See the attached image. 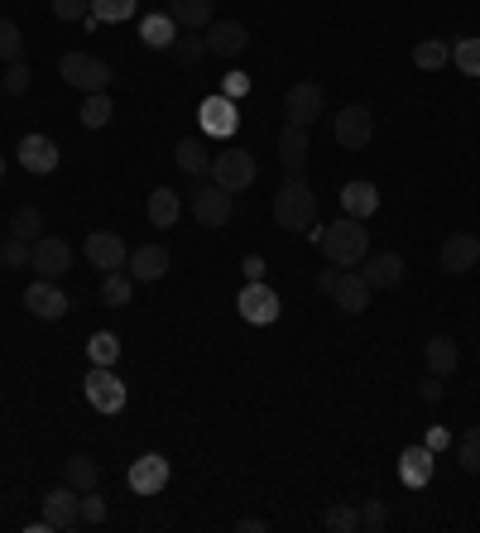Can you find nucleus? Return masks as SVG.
Wrapping results in <instances>:
<instances>
[{
  "instance_id": "obj_24",
  "label": "nucleus",
  "mask_w": 480,
  "mask_h": 533,
  "mask_svg": "<svg viewBox=\"0 0 480 533\" xmlns=\"http://www.w3.org/2000/svg\"><path fill=\"white\" fill-rule=\"evenodd\" d=\"M168 15L178 20V29H202L216 20V0H168Z\"/></svg>"
},
{
  "instance_id": "obj_38",
  "label": "nucleus",
  "mask_w": 480,
  "mask_h": 533,
  "mask_svg": "<svg viewBox=\"0 0 480 533\" xmlns=\"http://www.w3.org/2000/svg\"><path fill=\"white\" fill-rule=\"evenodd\" d=\"M87 356H92V365H116V361H120V341H116V332H96V337L87 341Z\"/></svg>"
},
{
  "instance_id": "obj_22",
  "label": "nucleus",
  "mask_w": 480,
  "mask_h": 533,
  "mask_svg": "<svg viewBox=\"0 0 480 533\" xmlns=\"http://www.w3.org/2000/svg\"><path fill=\"white\" fill-rule=\"evenodd\" d=\"M341 207H346V217H356V221L375 217V212H380V188L365 183V178H356V183L341 188Z\"/></svg>"
},
{
  "instance_id": "obj_43",
  "label": "nucleus",
  "mask_w": 480,
  "mask_h": 533,
  "mask_svg": "<svg viewBox=\"0 0 480 533\" xmlns=\"http://www.w3.org/2000/svg\"><path fill=\"white\" fill-rule=\"evenodd\" d=\"M20 53H24L20 25H10V20H0V58H5V63H20Z\"/></svg>"
},
{
  "instance_id": "obj_3",
  "label": "nucleus",
  "mask_w": 480,
  "mask_h": 533,
  "mask_svg": "<svg viewBox=\"0 0 480 533\" xmlns=\"http://www.w3.org/2000/svg\"><path fill=\"white\" fill-rule=\"evenodd\" d=\"M317 293H327L341 313H365L370 308V284H365V274L360 269H322L317 274Z\"/></svg>"
},
{
  "instance_id": "obj_53",
  "label": "nucleus",
  "mask_w": 480,
  "mask_h": 533,
  "mask_svg": "<svg viewBox=\"0 0 480 533\" xmlns=\"http://www.w3.org/2000/svg\"><path fill=\"white\" fill-rule=\"evenodd\" d=\"M0 97H5V87H0Z\"/></svg>"
},
{
  "instance_id": "obj_51",
  "label": "nucleus",
  "mask_w": 480,
  "mask_h": 533,
  "mask_svg": "<svg viewBox=\"0 0 480 533\" xmlns=\"http://www.w3.org/2000/svg\"><path fill=\"white\" fill-rule=\"evenodd\" d=\"M240 533H264L269 529V524H264V519H255V514H240V524H236Z\"/></svg>"
},
{
  "instance_id": "obj_33",
  "label": "nucleus",
  "mask_w": 480,
  "mask_h": 533,
  "mask_svg": "<svg viewBox=\"0 0 480 533\" xmlns=\"http://www.w3.org/2000/svg\"><path fill=\"white\" fill-rule=\"evenodd\" d=\"M173 159H178V169L192 173V178H202V173L212 169V159H207V149H202V140H178V149H173Z\"/></svg>"
},
{
  "instance_id": "obj_37",
  "label": "nucleus",
  "mask_w": 480,
  "mask_h": 533,
  "mask_svg": "<svg viewBox=\"0 0 480 533\" xmlns=\"http://www.w3.org/2000/svg\"><path fill=\"white\" fill-rule=\"evenodd\" d=\"M322 529L327 533H356L360 529V505H332L322 514Z\"/></svg>"
},
{
  "instance_id": "obj_41",
  "label": "nucleus",
  "mask_w": 480,
  "mask_h": 533,
  "mask_svg": "<svg viewBox=\"0 0 480 533\" xmlns=\"http://www.w3.org/2000/svg\"><path fill=\"white\" fill-rule=\"evenodd\" d=\"M360 529H370V533H384L389 529V505L384 500H360Z\"/></svg>"
},
{
  "instance_id": "obj_13",
  "label": "nucleus",
  "mask_w": 480,
  "mask_h": 533,
  "mask_svg": "<svg viewBox=\"0 0 480 533\" xmlns=\"http://www.w3.org/2000/svg\"><path fill=\"white\" fill-rule=\"evenodd\" d=\"M24 308L39 317V322H58V317H68V293L58 289V279H39V284H29L24 289Z\"/></svg>"
},
{
  "instance_id": "obj_27",
  "label": "nucleus",
  "mask_w": 480,
  "mask_h": 533,
  "mask_svg": "<svg viewBox=\"0 0 480 533\" xmlns=\"http://www.w3.org/2000/svg\"><path fill=\"white\" fill-rule=\"evenodd\" d=\"M178 217H183V197L173 193V188H154V193H149V226H154V231H168Z\"/></svg>"
},
{
  "instance_id": "obj_48",
  "label": "nucleus",
  "mask_w": 480,
  "mask_h": 533,
  "mask_svg": "<svg viewBox=\"0 0 480 533\" xmlns=\"http://www.w3.org/2000/svg\"><path fill=\"white\" fill-rule=\"evenodd\" d=\"M456 437L447 433V428H428V437H423V447H432V452H442V447H452Z\"/></svg>"
},
{
  "instance_id": "obj_28",
  "label": "nucleus",
  "mask_w": 480,
  "mask_h": 533,
  "mask_svg": "<svg viewBox=\"0 0 480 533\" xmlns=\"http://www.w3.org/2000/svg\"><path fill=\"white\" fill-rule=\"evenodd\" d=\"M140 39L149 49H173V39H178V20L173 15H144L140 20Z\"/></svg>"
},
{
  "instance_id": "obj_45",
  "label": "nucleus",
  "mask_w": 480,
  "mask_h": 533,
  "mask_svg": "<svg viewBox=\"0 0 480 533\" xmlns=\"http://www.w3.org/2000/svg\"><path fill=\"white\" fill-rule=\"evenodd\" d=\"M53 15H58L63 25H77V20L92 15V0H53Z\"/></svg>"
},
{
  "instance_id": "obj_16",
  "label": "nucleus",
  "mask_w": 480,
  "mask_h": 533,
  "mask_svg": "<svg viewBox=\"0 0 480 533\" xmlns=\"http://www.w3.org/2000/svg\"><path fill=\"white\" fill-rule=\"evenodd\" d=\"M476 265H480V236L456 231V236L442 241V269H447V274H471Z\"/></svg>"
},
{
  "instance_id": "obj_12",
  "label": "nucleus",
  "mask_w": 480,
  "mask_h": 533,
  "mask_svg": "<svg viewBox=\"0 0 480 533\" xmlns=\"http://www.w3.org/2000/svg\"><path fill=\"white\" fill-rule=\"evenodd\" d=\"M332 135L341 149H365L370 145V135H375V116H370V106H346V111H336L332 116Z\"/></svg>"
},
{
  "instance_id": "obj_15",
  "label": "nucleus",
  "mask_w": 480,
  "mask_h": 533,
  "mask_svg": "<svg viewBox=\"0 0 480 533\" xmlns=\"http://www.w3.org/2000/svg\"><path fill=\"white\" fill-rule=\"evenodd\" d=\"M202 39H207V53H216V58H240L250 44V29L240 20H212L202 29Z\"/></svg>"
},
{
  "instance_id": "obj_32",
  "label": "nucleus",
  "mask_w": 480,
  "mask_h": 533,
  "mask_svg": "<svg viewBox=\"0 0 480 533\" xmlns=\"http://www.w3.org/2000/svg\"><path fill=\"white\" fill-rule=\"evenodd\" d=\"M447 63H452V44H442V39H418V49H413V68L437 73V68H447Z\"/></svg>"
},
{
  "instance_id": "obj_35",
  "label": "nucleus",
  "mask_w": 480,
  "mask_h": 533,
  "mask_svg": "<svg viewBox=\"0 0 480 533\" xmlns=\"http://www.w3.org/2000/svg\"><path fill=\"white\" fill-rule=\"evenodd\" d=\"M77 121L87 125V130H101V125L111 121V97H106V92H87L82 111H77Z\"/></svg>"
},
{
  "instance_id": "obj_21",
  "label": "nucleus",
  "mask_w": 480,
  "mask_h": 533,
  "mask_svg": "<svg viewBox=\"0 0 480 533\" xmlns=\"http://www.w3.org/2000/svg\"><path fill=\"white\" fill-rule=\"evenodd\" d=\"M432 457H437V452H432V447H423V442L399 452V476H404L408 490H423V485L432 481Z\"/></svg>"
},
{
  "instance_id": "obj_9",
  "label": "nucleus",
  "mask_w": 480,
  "mask_h": 533,
  "mask_svg": "<svg viewBox=\"0 0 480 533\" xmlns=\"http://www.w3.org/2000/svg\"><path fill=\"white\" fill-rule=\"evenodd\" d=\"M327 111V92L317 87V82H293L284 92V116H288V125H303L308 130L317 116Z\"/></svg>"
},
{
  "instance_id": "obj_6",
  "label": "nucleus",
  "mask_w": 480,
  "mask_h": 533,
  "mask_svg": "<svg viewBox=\"0 0 480 533\" xmlns=\"http://www.w3.org/2000/svg\"><path fill=\"white\" fill-rule=\"evenodd\" d=\"M207 173H212V183H221L226 193H245V188L255 183L260 164H255V154H250V149H221Z\"/></svg>"
},
{
  "instance_id": "obj_14",
  "label": "nucleus",
  "mask_w": 480,
  "mask_h": 533,
  "mask_svg": "<svg viewBox=\"0 0 480 533\" xmlns=\"http://www.w3.org/2000/svg\"><path fill=\"white\" fill-rule=\"evenodd\" d=\"M125 485L135 490V495H164L168 485V461L159 452H144L140 461H130V471H125Z\"/></svg>"
},
{
  "instance_id": "obj_52",
  "label": "nucleus",
  "mask_w": 480,
  "mask_h": 533,
  "mask_svg": "<svg viewBox=\"0 0 480 533\" xmlns=\"http://www.w3.org/2000/svg\"><path fill=\"white\" fill-rule=\"evenodd\" d=\"M0 173H5V159H0Z\"/></svg>"
},
{
  "instance_id": "obj_47",
  "label": "nucleus",
  "mask_w": 480,
  "mask_h": 533,
  "mask_svg": "<svg viewBox=\"0 0 480 533\" xmlns=\"http://www.w3.org/2000/svg\"><path fill=\"white\" fill-rule=\"evenodd\" d=\"M245 92H250V77H245V73H226V77H221V97L236 101V97H245Z\"/></svg>"
},
{
  "instance_id": "obj_11",
  "label": "nucleus",
  "mask_w": 480,
  "mask_h": 533,
  "mask_svg": "<svg viewBox=\"0 0 480 533\" xmlns=\"http://www.w3.org/2000/svg\"><path fill=\"white\" fill-rule=\"evenodd\" d=\"M29 269H39V279H63L72 269V245L63 236H39L29 245Z\"/></svg>"
},
{
  "instance_id": "obj_17",
  "label": "nucleus",
  "mask_w": 480,
  "mask_h": 533,
  "mask_svg": "<svg viewBox=\"0 0 480 533\" xmlns=\"http://www.w3.org/2000/svg\"><path fill=\"white\" fill-rule=\"evenodd\" d=\"M365 284L370 289H399L404 284V274H408V265H404V255H394V250H380V255H365Z\"/></svg>"
},
{
  "instance_id": "obj_8",
  "label": "nucleus",
  "mask_w": 480,
  "mask_h": 533,
  "mask_svg": "<svg viewBox=\"0 0 480 533\" xmlns=\"http://www.w3.org/2000/svg\"><path fill=\"white\" fill-rule=\"evenodd\" d=\"M44 524L53 533H68L82 524V490H72L68 481L58 485V490H48L44 495Z\"/></svg>"
},
{
  "instance_id": "obj_2",
  "label": "nucleus",
  "mask_w": 480,
  "mask_h": 533,
  "mask_svg": "<svg viewBox=\"0 0 480 533\" xmlns=\"http://www.w3.org/2000/svg\"><path fill=\"white\" fill-rule=\"evenodd\" d=\"M274 221H279V231H303V236L317 226V193H312V183L303 173H288L284 183H279V193H274Z\"/></svg>"
},
{
  "instance_id": "obj_7",
  "label": "nucleus",
  "mask_w": 480,
  "mask_h": 533,
  "mask_svg": "<svg viewBox=\"0 0 480 533\" xmlns=\"http://www.w3.org/2000/svg\"><path fill=\"white\" fill-rule=\"evenodd\" d=\"M82 389H87V404H92L96 413H120L125 409V380H120L111 365H92L87 380H82Z\"/></svg>"
},
{
  "instance_id": "obj_26",
  "label": "nucleus",
  "mask_w": 480,
  "mask_h": 533,
  "mask_svg": "<svg viewBox=\"0 0 480 533\" xmlns=\"http://www.w3.org/2000/svg\"><path fill=\"white\" fill-rule=\"evenodd\" d=\"M423 361H428V370L442 380V375H452L456 365H461V346H456L452 337H428V346H423Z\"/></svg>"
},
{
  "instance_id": "obj_23",
  "label": "nucleus",
  "mask_w": 480,
  "mask_h": 533,
  "mask_svg": "<svg viewBox=\"0 0 480 533\" xmlns=\"http://www.w3.org/2000/svg\"><path fill=\"white\" fill-rule=\"evenodd\" d=\"M20 164L29 173H53L58 169V145L48 135H24L20 140Z\"/></svg>"
},
{
  "instance_id": "obj_39",
  "label": "nucleus",
  "mask_w": 480,
  "mask_h": 533,
  "mask_svg": "<svg viewBox=\"0 0 480 533\" xmlns=\"http://www.w3.org/2000/svg\"><path fill=\"white\" fill-rule=\"evenodd\" d=\"M173 63H178V68H192V63H197V58H202V53H207V39H202V34H197V29H192L188 39H173Z\"/></svg>"
},
{
  "instance_id": "obj_49",
  "label": "nucleus",
  "mask_w": 480,
  "mask_h": 533,
  "mask_svg": "<svg viewBox=\"0 0 480 533\" xmlns=\"http://www.w3.org/2000/svg\"><path fill=\"white\" fill-rule=\"evenodd\" d=\"M240 269H245V284H255V279H264V274H269V269H264V260H260V255H250V260H245V265H240Z\"/></svg>"
},
{
  "instance_id": "obj_5",
  "label": "nucleus",
  "mask_w": 480,
  "mask_h": 533,
  "mask_svg": "<svg viewBox=\"0 0 480 533\" xmlns=\"http://www.w3.org/2000/svg\"><path fill=\"white\" fill-rule=\"evenodd\" d=\"M231 207H236V193H226L221 183H202L197 178V188H192V217H197V226L202 231H216V226H226L231 221Z\"/></svg>"
},
{
  "instance_id": "obj_34",
  "label": "nucleus",
  "mask_w": 480,
  "mask_h": 533,
  "mask_svg": "<svg viewBox=\"0 0 480 533\" xmlns=\"http://www.w3.org/2000/svg\"><path fill=\"white\" fill-rule=\"evenodd\" d=\"M456 447V466L466 471V476H480V428H471V433H461L452 442Z\"/></svg>"
},
{
  "instance_id": "obj_40",
  "label": "nucleus",
  "mask_w": 480,
  "mask_h": 533,
  "mask_svg": "<svg viewBox=\"0 0 480 533\" xmlns=\"http://www.w3.org/2000/svg\"><path fill=\"white\" fill-rule=\"evenodd\" d=\"M452 63L466 77H480V39H456V44H452Z\"/></svg>"
},
{
  "instance_id": "obj_30",
  "label": "nucleus",
  "mask_w": 480,
  "mask_h": 533,
  "mask_svg": "<svg viewBox=\"0 0 480 533\" xmlns=\"http://www.w3.org/2000/svg\"><path fill=\"white\" fill-rule=\"evenodd\" d=\"M63 481H68L72 490H82V495H87V490L101 485V466H96L92 457H68V461H63Z\"/></svg>"
},
{
  "instance_id": "obj_42",
  "label": "nucleus",
  "mask_w": 480,
  "mask_h": 533,
  "mask_svg": "<svg viewBox=\"0 0 480 533\" xmlns=\"http://www.w3.org/2000/svg\"><path fill=\"white\" fill-rule=\"evenodd\" d=\"M0 87H5V92H10V97H24V92H29V87H34V73H29V63H10V68H5V77H0Z\"/></svg>"
},
{
  "instance_id": "obj_18",
  "label": "nucleus",
  "mask_w": 480,
  "mask_h": 533,
  "mask_svg": "<svg viewBox=\"0 0 480 533\" xmlns=\"http://www.w3.org/2000/svg\"><path fill=\"white\" fill-rule=\"evenodd\" d=\"M87 265L101 269V274L125 269V241H120L116 231H92L87 236Z\"/></svg>"
},
{
  "instance_id": "obj_44",
  "label": "nucleus",
  "mask_w": 480,
  "mask_h": 533,
  "mask_svg": "<svg viewBox=\"0 0 480 533\" xmlns=\"http://www.w3.org/2000/svg\"><path fill=\"white\" fill-rule=\"evenodd\" d=\"M0 265H5V269H24V265H29V241L5 236V245H0Z\"/></svg>"
},
{
  "instance_id": "obj_1",
  "label": "nucleus",
  "mask_w": 480,
  "mask_h": 533,
  "mask_svg": "<svg viewBox=\"0 0 480 533\" xmlns=\"http://www.w3.org/2000/svg\"><path fill=\"white\" fill-rule=\"evenodd\" d=\"M308 236L322 245L327 265H336V269H360L365 255H370V231H365V221H356V217H341V221H332V226H322V231H308Z\"/></svg>"
},
{
  "instance_id": "obj_10",
  "label": "nucleus",
  "mask_w": 480,
  "mask_h": 533,
  "mask_svg": "<svg viewBox=\"0 0 480 533\" xmlns=\"http://www.w3.org/2000/svg\"><path fill=\"white\" fill-rule=\"evenodd\" d=\"M236 308L250 327H269V322H279V293L269 289L264 279H255V284H245L236 293Z\"/></svg>"
},
{
  "instance_id": "obj_25",
  "label": "nucleus",
  "mask_w": 480,
  "mask_h": 533,
  "mask_svg": "<svg viewBox=\"0 0 480 533\" xmlns=\"http://www.w3.org/2000/svg\"><path fill=\"white\" fill-rule=\"evenodd\" d=\"M308 130L303 125H284L279 130V159H284L288 173H303V164H308Z\"/></svg>"
},
{
  "instance_id": "obj_4",
  "label": "nucleus",
  "mask_w": 480,
  "mask_h": 533,
  "mask_svg": "<svg viewBox=\"0 0 480 533\" xmlns=\"http://www.w3.org/2000/svg\"><path fill=\"white\" fill-rule=\"evenodd\" d=\"M58 77H63L68 87H77L82 97H87V92H111V82H116L111 63H106V58H96V53H63Z\"/></svg>"
},
{
  "instance_id": "obj_29",
  "label": "nucleus",
  "mask_w": 480,
  "mask_h": 533,
  "mask_svg": "<svg viewBox=\"0 0 480 533\" xmlns=\"http://www.w3.org/2000/svg\"><path fill=\"white\" fill-rule=\"evenodd\" d=\"M130 298H135V279H130L125 269L101 274V303H106V308H130Z\"/></svg>"
},
{
  "instance_id": "obj_19",
  "label": "nucleus",
  "mask_w": 480,
  "mask_h": 533,
  "mask_svg": "<svg viewBox=\"0 0 480 533\" xmlns=\"http://www.w3.org/2000/svg\"><path fill=\"white\" fill-rule=\"evenodd\" d=\"M197 121H202L207 135L226 140V135L236 130V101H231V97H207L202 106H197Z\"/></svg>"
},
{
  "instance_id": "obj_20",
  "label": "nucleus",
  "mask_w": 480,
  "mask_h": 533,
  "mask_svg": "<svg viewBox=\"0 0 480 533\" xmlns=\"http://www.w3.org/2000/svg\"><path fill=\"white\" fill-rule=\"evenodd\" d=\"M168 274V250L164 245H135L130 250V279L135 284H154Z\"/></svg>"
},
{
  "instance_id": "obj_31",
  "label": "nucleus",
  "mask_w": 480,
  "mask_h": 533,
  "mask_svg": "<svg viewBox=\"0 0 480 533\" xmlns=\"http://www.w3.org/2000/svg\"><path fill=\"white\" fill-rule=\"evenodd\" d=\"M10 236H20V241H39V236H44V212H39V207H34V202H24V207H15V212H10Z\"/></svg>"
},
{
  "instance_id": "obj_50",
  "label": "nucleus",
  "mask_w": 480,
  "mask_h": 533,
  "mask_svg": "<svg viewBox=\"0 0 480 533\" xmlns=\"http://www.w3.org/2000/svg\"><path fill=\"white\" fill-rule=\"evenodd\" d=\"M418 394H423L428 404H437V399H442V385H437V375H428V380L418 385Z\"/></svg>"
},
{
  "instance_id": "obj_46",
  "label": "nucleus",
  "mask_w": 480,
  "mask_h": 533,
  "mask_svg": "<svg viewBox=\"0 0 480 533\" xmlns=\"http://www.w3.org/2000/svg\"><path fill=\"white\" fill-rule=\"evenodd\" d=\"M106 514H111L106 500H101L96 490H87V495H82V524H106Z\"/></svg>"
},
{
  "instance_id": "obj_36",
  "label": "nucleus",
  "mask_w": 480,
  "mask_h": 533,
  "mask_svg": "<svg viewBox=\"0 0 480 533\" xmlns=\"http://www.w3.org/2000/svg\"><path fill=\"white\" fill-rule=\"evenodd\" d=\"M130 15H135V0H92L96 25H125Z\"/></svg>"
}]
</instances>
